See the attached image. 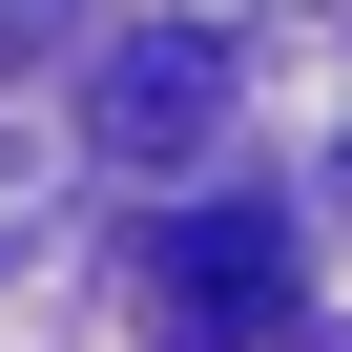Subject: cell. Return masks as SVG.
I'll use <instances>...</instances> for the list:
<instances>
[{"mask_svg":"<svg viewBox=\"0 0 352 352\" xmlns=\"http://www.w3.org/2000/svg\"><path fill=\"white\" fill-rule=\"evenodd\" d=\"M124 166H187L208 124H228V42L208 21H145V42H104V104H83Z\"/></svg>","mask_w":352,"mask_h":352,"instance_id":"2","label":"cell"},{"mask_svg":"<svg viewBox=\"0 0 352 352\" xmlns=\"http://www.w3.org/2000/svg\"><path fill=\"white\" fill-rule=\"evenodd\" d=\"M124 270H145V331H166V352H270V331L311 311V270H290L270 208H166Z\"/></svg>","mask_w":352,"mask_h":352,"instance_id":"1","label":"cell"},{"mask_svg":"<svg viewBox=\"0 0 352 352\" xmlns=\"http://www.w3.org/2000/svg\"><path fill=\"white\" fill-rule=\"evenodd\" d=\"M21 21H63V0H0V42H21Z\"/></svg>","mask_w":352,"mask_h":352,"instance_id":"3","label":"cell"}]
</instances>
